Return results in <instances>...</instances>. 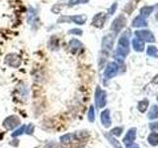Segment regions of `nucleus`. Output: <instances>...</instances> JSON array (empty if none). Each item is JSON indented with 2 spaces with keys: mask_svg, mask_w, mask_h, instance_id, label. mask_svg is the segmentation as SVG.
<instances>
[{
  "mask_svg": "<svg viewBox=\"0 0 158 148\" xmlns=\"http://www.w3.org/2000/svg\"><path fill=\"white\" fill-rule=\"evenodd\" d=\"M128 37H130V32L127 31L123 33L121 38L118 39V43L117 51L115 52V59L117 61L123 63L125 60L126 56L128 53V46H130V41H128Z\"/></svg>",
  "mask_w": 158,
  "mask_h": 148,
  "instance_id": "obj_1",
  "label": "nucleus"
},
{
  "mask_svg": "<svg viewBox=\"0 0 158 148\" xmlns=\"http://www.w3.org/2000/svg\"><path fill=\"white\" fill-rule=\"evenodd\" d=\"M95 101L97 104V107L99 109H102L106 106L107 104V94L105 91H103L100 87H97L95 93Z\"/></svg>",
  "mask_w": 158,
  "mask_h": 148,
  "instance_id": "obj_2",
  "label": "nucleus"
},
{
  "mask_svg": "<svg viewBox=\"0 0 158 148\" xmlns=\"http://www.w3.org/2000/svg\"><path fill=\"white\" fill-rule=\"evenodd\" d=\"M126 18L123 17V15H120L118 17H117L115 20L113 21L112 23V26H111V30L115 33L116 35L118 34V32L121 31V30L125 27L126 25Z\"/></svg>",
  "mask_w": 158,
  "mask_h": 148,
  "instance_id": "obj_3",
  "label": "nucleus"
},
{
  "mask_svg": "<svg viewBox=\"0 0 158 148\" xmlns=\"http://www.w3.org/2000/svg\"><path fill=\"white\" fill-rule=\"evenodd\" d=\"M118 71V64L116 62H109L105 69V72H104V75H105L107 79H111L117 75Z\"/></svg>",
  "mask_w": 158,
  "mask_h": 148,
  "instance_id": "obj_4",
  "label": "nucleus"
},
{
  "mask_svg": "<svg viewBox=\"0 0 158 148\" xmlns=\"http://www.w3.org/2000/svg\"><path fill=\"white\" fill-rule=\"evenodd\" d=\"M20 125V120L17 116H10L6 117L3 121V126L7 130H13Z\"/></svg>",
  "mask_w": 158,
  "mask_h": 148,
  "instance_id": "obj_5",
  "label": "nucleus"
},
{
  "mask_svg": "<svg viewBox=\"0 0 158 148\" xmlns=\"http://www.w3.org/2000/svg\"><path fill=\"white\" fill-rule=\"evenodd\" d=\"M135 35L137 36L138 39H140L141 41H144V42H148V43H154L155 39L153 34L147 30H140V31H136Z\"/></svg>",
  "mask_w": 158,
  "mask_h": 148,
  "instance_id": "obj_6",
  "label": "nucleus"
},
{
  "mask_svg": "<svg viewBox=\"0 0 158 148\" xmlns=\"http://www.w3.org/2000/svg\"><path fill=\"white\" fill-rule=\"evenodd\" d=\"M114 41H115V38H114L113 35L111 34L106 35L102 39V48L106 51H111L114 46Z\"/></svg>",
  "mask_w": 158,
  "mask_h": 148,
  "instance_id": "obj_7",
  "label": "nucleus"
},
{
  "mask_svg": "<svg viewBox=\"0 0 158 148\" xmlns=\"http://www.w3.org/2000/svg\"><path fill=\"white\" fill-rule=\"evenodd\" d=\"M105 21H106V14L100 12V13H97L95 16L93 17L92 25L96 28H102L104 26V24H105Z\"/></svg>",
  "mask_w": 158,
  "mask_h": 148,
  "instance_id": "obj_8",
  "label": "nucleus"
},
{
  "mask_svg": "<svg viewBox=\"0 0 158 148\" xmlns=\"http://www.w3.org/2000/svg\"><path fill=\"white\" fill-rule=\"evenodd\" d=\"M5 62L12 67H18L21 63V60H20L19 56L16 53H9L5 57Z\"/></svg>",
  "mask_w": 158,
  "mask_h": 148,
  "instance_id": "obj_9",
  "label": "nucleus"
},
{
  "mask_svg": "<svg viewBox=\"0 0 158 148\" xmlns=\"http://www.w3.org/2000/svg\"><path fill=\"white\" fill-rule=\"evenodd\" d=\"M135 136H136V128L135 127L130 128L128 131L127 132L125 138H123V143H125L127 146L132 144L133 141L135 139Z\"/></svg>",
  "mask_w": 158,
  "mask_h": 148,
  "instance_id": "obj_10",
  "label": "nucleus"
},
{
  "mask_svg": "<svg viewBox=\"0 0 158 148\" xmlns=\"http://www.w3.org/2000/svg\"><path fill=\"white\" fill-rule=\"evenodd\" d=\"M101 122L105 127H110L112 125L111 117H110V111L106 109L101 113Z\"/></svg>",
  "mask_w": 158,
  "mask_h": 148,
  "instance_id": "obj_11",
  "label": "nucleus"
},
{
  "mask_svg": "<svg viewBox=\"0 0 158 148\" xmlns=\"http://www.w3.org/2000/svg\"><path fill=\"white\" fill-rule=\"evenodd\" d=\"M68 21H71V22L75 23L77 25H83V24H85V22L87 21V16H86V15H84V14L69 16L68 17Z\"/></svg>",
  "mask_w": 158,
  "mask_h": 148,
  "instance_id": "obj_12",
  "label": "nucleus"
},
{
  "mask_svg": "<svg viewBox=\"0 0 158 148\" xmlns=\"http://www.w3.org/2000/svg\"><path fill=\"white\" fill-rule=\"evenodd\" d=\"M82 43L76 39H72L69 41V48H70V51L72 53H76L82 47Z\"/></svg>",
  "mask_w": 158,
  "mask_h": 148,
  "instance_id": "obj_13",
  "label": "nucleus"
},
{
  "mask_svg": "<svg viewBox=\"0 0 158 148\" xmlns=\"http://www.w3.org/2000/svg\"><path fill=\"white\" fill-rule=\"evenodd\" d=\"M132 47L135 51L141 52L144 49V42L138 38H135L132 39Z\"/></svg>",
  "mask_w": 158,
  "mask_h": 148,
  "instance_id": "obj_14",
  "label": "nucleus"
},
{
  "mask_svg": "<svg viewBox=\"0 0 158 148\" xmlns=\"http://www.w3.org/2000/svg\"><path fill=\"white\" fill-rule=\"evenodd\" d=\"M132 27H135V28H142V27H146L147 26V23H146V20L144 18H142L141 16H137L133 19L132 24H131Z\"/></svg>",
  "mask_w": 158,
  "mask_h": 148,
  "instance_id": "obj_15",
  "label": "nucleus"
},
{
  "mask_svg": "<svg viewBox=\"0 0 158 148\" xmlns=\"http://www.w3.org/2000/svg\"><path fill=\"white\" fill-rule=\"evenodd\" d=\"M37 19V11L33 7H29V13H28V24L33 25L36 22Z\"/></svg>",
  "mask_w": 158,
  "mask_h": 148,
  "instance_id": "obj_16",
  "label": "nucleus"
},
{
  "mask_svg": "<svg viewBox=\"0 0 158 148\" xmlns=\"http://www.w3.org/2000/svg\"><path fill=\"white\" fill-rule=\"evenodd\" d=\"M153 11V7L152 6H144L140 9V16L142 18H147L148 16H150V14Z\"/></svg>",
  "mask_w": 158,
  "mask_h": 148,
  "instance_id": "obj_17",
  "label": "nucleus"
},
{
  "mask_svg": "<svg viewBox=\"0 0 158 148\" xmlns=\"http://www.w3.org/2000/svg\"><path fill=\"white\" fill-rule=\"evenodd\" d=\"M158 117V106L153 105L150 108V111L148 113V118L149 120H155Z\"/></svg>",
  "mask_w": 158,
  "mask_h": 148,
  "instance_id": "obj_18",
  "label": "nucleus"
},
{
  "mask_svg": "<svg viewBox=\"0 0 158 148\" xmlns=\"http://www.w3.org/2000/svg\"><path fill=\"white\" fill-rule=\"evenodd\" d=\"M148 142L150 143L151 145L156 146L158 145V133L157 132H151L149 135H148Z\"/></svg>",
  "mask_w": 158,
  "mask_h": 148,
  "instance_id": "obj_19",
  "label": "nucleus"
},
{
  "mask_svg": "<svg viewBox=\"0 0 158 148\" xmlns=\"http://www.w3.org/2000/svg\"><path fill=\"white\" fill-rule=\"evenodd\" d=\"M148 105H149V102H148L147 99H143L142 101H140L139 103H138L137 108H138V110H139V112L144 113L147 110Z\"/></svg>",
  "mask_w": 158,
  "mask_h": 148,
  "instance_id": "obj_20",
  "label": "nucleus"
},
{
  "mask_svg": "<svg viewBox=\"0 0 158 148\" xmlns=\"http://www.w3.org/2000/svg\"><path fill=\"white\" fill-rule=\"evenodd\" d=\"M88 2H89V0H68L67 6L73 7V6H76V5H79V4H86Z\"/></svg>",
  "mask_w": 158,
  "mask_h": 148,
  "instance_id": "obj_21",
  "label": "nucleus"
},
{
  "mask_svg": "<svg viewBox=\"0 0 158 148\" xmlns=\"http://www.w3.org/2000/svg\"><path fill=\"white\" fill-rule=\"evenodd\" d=\"M147 54L152 57H158V49L154 46H149L147 47Z\"/></svg>",
  "mask_w": 158,
  "mask_h": 148,
  "instance_id": "obj_22",
  "label": "nucleus"
},
{
  "mask_svg": "<svg viewBox=\"0 0 158 148\" xmlns=\"http://www.w3.org/2000/svg\"><path fill=\"white\" fill-rule=\"evenodd\" d=\"M88 120L89 121L93 122L95 121V111H94V107L91 106L90 109H89V112H88Z\"/></svg>",
  "mask_w": 158,
  "mask_h": 148,
  "instance_id": "obj_23",
  "label": "nucleus"
},
{
  "mask_svg": "<svg viewBox=\"0 0 158 148\" xmlns=\"http://www.w3.org/2000/svg\"><path fill=\"white\" fill-rule=\"evenodd\" d=\"M107 138L109 139V141H110L112 144H113V146L115 147V148H122V145L120 144V143H118L116 139H114L113 137H111L110 135H107Z\"/></svg>",
  "mask_w": 158,
  "mask_h": 148,
  "instance_id": "obj_24",
  "label": "nucleus"
},
{
  "mask_svg": "<svg viewBox=\"0 0 158 148\" xmlns=\"http://www.w3.org/2000/svg\"><path fill=\"white\" fill-rule=\"evenodd\" d=\"M69 35H76V36H81L82 35V30L80 29H71L68 31Z\"/></svg>",
  "mask_w": 158,
  "mask_h": 148,
  "instance_id": "obj_25",
  "label": "nucleus"
},
{
  "mask_svg": "<svg viewBox=\"0 0 158 148\" xmlns=\"http://www.w3.org/2000/svg\"><path fill=\"white\" fill-rule=\"evenodd\" d=\"M122 132H123V128L122 127H116L111 131L112 134L115 135V136H120L122 134Z\"/></svg>",
  "mask_w": 158,
  "mask_h": 148,
  "instance_id": "obj_26",
  "label": "nucleus"
},
{
  "mask_svg": "<svg viewBox=\"0 0 158 148\" xmlns=\"http://www.w3.org/2000/svg\"><path fill=\"white\" fill-rule=\"evenodd\" d=\"M25 128H26V126L23 125L21 128H19L18 130H16L15 132H13V133H12V136H13V137H15V136H18V135H20V134H22V133L25 131Z\"/></svg>",
  "mask_w": 158,
  "mask_h": 148,
  "instance_id": "obj_27",
  "label": "nucleus"
},
{
  "mask_svg": "<svg viewBox=\"0 0 158 148\" xmlns=\"http://www.w3.org/2000/svg\"><path fill=\"white\" fill-rule=\"evenodd\" d=\"M117 6H118V4L117 3H114L112 6L110 7V9L108 10V14L109 15H113L114 13H115L116 10H117Z\"/></svg>",
  "mask_w": 158,
  "mask_h": 148,
  "instance_id": "obj_28",
  "label": "nucleus"
},
{
  "mask_svg": "<svg viewBox=\"0 0 158 148\" xmlns=\"http://www.w3.org/2000/svg\"><path fill=\"white\" fill-rule=\"evenodd\" d=\"M71 134H65V135H63L60 139H61V142H63V143H66V142H69L71 140Z\"/></svg>",
  "mask_w": 158,
  "mask_h": 148,
  "instance_id": "obj_29",
  "label": "nucleus"
},
{
  "mask_svg": "<svg viewBox=\"0 0 158 148\" xmlns=\"http://www.w3.org/2000/svg\"><path fill=\"white\" fill-rule=\"evenodd\" d=\"M34 130H35V126L32 125H29V126L27 127V130H26V133L27 134H33V132H34Z\"/></svg>",
  "mask_w": 158,
  "mask_h": 148,
  "instance_id": "obj_30",
  "label": "nucleus"
},
{
  "mask_svg": "<svg viewBox=\"0 0 158 148\" xmlns=\"http://www.w3.org/2000/svg\"><path fill=\"white\" fill-rule=\"evenodd\" d=\"M149 127H150V130H158V121L150 123Z\"/></svg>",
  "mask_w": 158,
  "mask_h": 148,
  "instance_id": "obj_31",
  "label": "nucleus"
},
{
  "mask_svg": "<svg viewBox=\"0 0 158 148\" xmlns=\"http://www.w3.org/2000/svg\"><path fill=\"white\" fill-rule=\"evenodd\" d=\"M127 148H139V147H138V145H137V144H133V143H132V144L128 145Z\"/></svg>",
  "mask_w": 158,
  "mask_h": 148,
  "instance_id": "obj_32",
  "label": "nucleus"
},
{
  "mask_svg": "<svg viewBox=\"0 0 158 148\" xmlns=\"http://www.w3.org/2000/svg\"><path fill=\"white\" fill-rule=\"evenodd\" d=\"M156 20L158 21V13H157V15H156Z\"/></svg>",
  "mask_w": 158,
  "mask_h": 148,
  "instance_id": "obj_33",
  "label": "nucleus"
},
{
  "mask_svg": "<svg viewBox=\"0 0 158 148\" xmlns=\"http://www.w3.org/2000/svg\"><path fill=\"white\" fill-rule=\"evenodd\" d=\"M157 100H158V98H157Z\"/></svg>",
  "mask_w": 158,
  "mask_h": 148,
  "instance_id": "obj_34",
  "label": "nucleus"
}]
</instances>
